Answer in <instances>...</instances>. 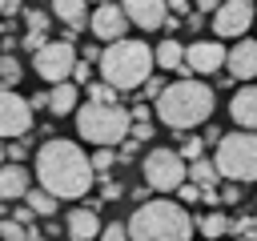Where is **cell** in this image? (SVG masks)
Returning a JSON list of instances; mask_svg holds the SVG:
<instances>
[{
    "instance_id": "obj_1",
    "label": "cell",
    "mask_w": 257,
    "mask_h": 241,
    "mask_svg": "<svg viewBox=\"0 0 257 241\" xmlns=\"http://www.w3.org/2000/svg\"><path fill=\"white\" fill-rule=\"evenodd\" d=\"M92 161L88 153L76 145V141H64V137H52L36 149V181L40 189H48L56 201H76L92 189Z\"/></svg>"
},
{
    "instance_id": "obj_2",
    "label": "cell",
    "mask_w": 257,
    "mask_h": 241,
    "mask_svg": "<svg viewBox=\"0 0 257 241\" xmlns=\"http://www.w3.org/2000/svg\"><path fill=\"white\" fill-rule=\"evenodd\" d=\"M213 104H217V96H213V88L205 80L181 76V80L165 84V92L153 100V112H157V120L165 129L189 133V129H197V125H205L213 116Z\"/></svg>"
},
{
    "instance_id": "obj_3",
    "label": "cell",
    "mask_w": 257,
    "mask_h": 241,
    "mask_svg": "<svg viewBox=\"0 0 257 241\" xmlns=\"http://www.w3.org/2000/svg\"><path fill=\"white\" fill-rule=\"evenodd\" d=\"M124 225H128V241H189L197 229L189 209L181 201H165V197L137 205Z\"/></svg>"
},
{
    "instance_id": "obj_4",
    "label": "cell",
    "mask_w": 257,
    "mask_h": 241,
    "mask_svg": "<svg viewBox=\"0 0 257 241\" xmlns=\"http://www.w3.org/2000/svg\"><path fill=\"white\" fill-rule=\"evenodd\" d=\"M100 80H108L116 92H128V88H141L149 76H153V68H157V60H153V48L145 44V40H112V44H104L100 48Z\"/></svg>"
},
{
    "instance_id": "obj_5",
    "label": "cell",
    "mask_w": 257,
    "mask_h": 241,
    "mask_svg": "<svg viewBox=\"0 0 257 241\" xmlns=\"http://www.w3.org/2000/svg\"><path fill=\"white\" fill-rule=\"evenodd\" d=\"M128 129H133V116H128V108H120L116 100L112 104H100V100H84V104H76V133H80V141H88V145H108V149H116L124 137H128Z\"/></svg>"
},
{
    "instance_id": "obj_6",
    "label": "cell",
    "mask_w": 257,
    "mask_h": 241,
    "mask_svg": "<svg viewBox=\"0 0 257 241\" xmlns=\"http://www.w3.org/2000/svg\"><path fill=\"white\" fill-rule=\"evenodd\" d=\"M217 173L225 181H257V133L249 129H237V133H225L221 145H217V157H213Z\"/></svg>"
},
{
    "instance_id": "obj_7",
    "label": "cell",
    "mask_w": 257,
    "mask_h": 241,
    "mask_svg": "<svg viewBox=\"0 0 257 241\" xmlns=\"http://www.w3.org/2000/svg\"><path fill=\"white\" fill-rule=\"evenodd\" d=\"M141 169H145V185L153 193H177L189 181V161L177 149H149Z\"/></svg>"
},
{
    "instance_id": "obj_8",
    "label": "cell",
    "mask_w": 257,
    "mask_h": 241,
    "mask_svg": "<svg viewBox=\"0 0 257 241\" xmlns=\"http://www.w3.org/2000/svg\"><path fill=\"white\" fill-rule=\"evenodd\" d=\"M72 64H76V48H72V40H48L44 48L32 52V68H36V76L48 80V84L72 80Z\"/></svg>"
},
{
    "instance_id": "obj_9",
    "label": "cell",
    "mask_w": 257,
    "mask_h": 241,
    "mask_svg": "<svg viewBox=\"0 0 257 241\" xmlns=\"http://www.w3.org/2000/svg\"><path fill=\"white\" fill-rule=\"evenodd\" d=\"M32 104L24 96H16V88H0V137L16 141L32 133Z\"/></svg>"
},
{
    "instance_id": "obj_10",
    "label": "cell",
    "mask_w": 257,
    "mask_h": 241,
    "mask_svg": "<svg viewBox=\"0 0 257 241\" xmlns=\"http://www.w3.org/2000/svg\"><path fill=\"white\" fill-rule=\"evenodd\" d=\"M225 44L221 40H193V44H185V68H181V76H213V72H221L225 68Z\"/></svg>"
},
{
    "instance_id": "obj_11",
    "label": "cell",
    "mask_w": 257,
    "mask_h": 241,
    "mask_svg": "<svg viewBox=\"0 0 257 241\" xmlns=\"http://www.w3.org/2000/svg\"><path fill=\"white\" fill-rule=\"evenodd\" d=\"M253 28V0H221L213 12V32L221 40H241Z\"/></svg>"
},
{
    "instance_id": "obj_12",
    "label": "cell",
    "mask_w": 257,
    "mask_h": 241,
    "mask_svg": "<svg viewBox=\"0 0 257 241\" xmlns=\"http://www.w3.org/2000/svg\"><path fill=\"white\" fill-rule=\"evenodd\" d=\"M88 28H92L96 40L112 44V40H124V32H128V16H124L120 4L108 0V4H96V8L88 12Z\"/></svg>"
},
{
    "instance_id": "obj_13",
    "label": "cell",
    "mask_w": 257,
    "mask_h": 241,
    "mask_svg": "<svg viewBox=\"0 0 257 241\" xmlns=\"http://www.w3.org/2000/svg\"><path fill=\"white\" fill-rule=\"evenodd\" d=\"M225 68H229V76H233V80H241V84L257 80V40L241 36V40L229 48V56H225Z\"/></svg>"
},
{
    "instance_id": "obj_14",
    "label": "cell",
    "mask_w": 257,
    "mask_h": 241,
    "mask_svg": "<svg viewBox=\"0 0 257 241\" xmlns=\"http://www.w3.org/2000/svg\"><path fill=\"white\" fill-rule=\"evenodd\" d=\"M120 8L128 16V24H137L145 32L165 28V20H169V4L165 0H120Z\"/></svg>"
},
{
    "instance_id": "obj_15",
    "label": "cell",
    "mask_w": 257,
    "mask_h": 241,
    "mask_svg": "<svg viewBox=\"0 0 257 241\" xmlns=\"http://www.w3.org/2000/svg\"><path fill=\"white\" fill-rule=\"evenodd\" d=\"M229 116H233V125L257 133V84H241V88L233 92V100H229Z\"/></svg>"
},
{
    "instance_id": "obj_16",
    "label": "cell",
    "mask_w": 257,
    "mask_h": 241,
    "mask_svg": "<svg viewBox=\"0 0 257 241\" xmlns=\"http://www.w3.org/2000/svg\"><path fill=\"white\" fill-rule=\"evenodd\" d=\"M64 233H68L72 241H96V237H100V217H96V209H88V205L72 209V213L64 217Z\"/></svg>"
},
{
    "instance_id": "obj_17",
    "label": "cell",
    "mask_w": 257,
    "mask_h": 241,
    "mask_svg": "<svg viewBox=\"0 0 257 241\" xmlns=\"http://www.w3.org/2000/svg\"><path fill=\"white\" fill-rule=\"evenodd\" d=\"M32 189V177L24 165H0V201H24V193Z\"/></svg>"
},
{
    "instance_id": "obj_18",
    "label": "cell",
    "mask_w": 257,
    "mask_h": 241,
    "mask_svg": "<svg viewBox=\"0 0 257 241\" xmlns=\"http://www.w3.org/2000/svg\"><path fill=\"white\" fill-rule=\"evenodd\" d=\"M76 100H80V84H72V80H60V84L48 88V112H52V116L76 112Z\"/></svg>"
},
{
    "instance_id": "obj_19",
    "label": "cell",
    "mask_w": 257,
    "mask_h": 241,
    "mask_svg": "<svg viewBox=\"0 0 257 241\" xmlns=\"http://www.w3.org/2000/svg\"><path fill=\"white\" fill-rule=\"evenodd\" d=\"M52 16L60 24H68L76 36L80 28H88V0H52Z\"/></svg>"
},
{
    "instance_id": "obj_20",
    "label": "cell",
    "mask_w": 257,
    "mask_h": 241,
    "mask_svg": "<svg viewBox=\"0 0 257 241\" xmlns=\"http://www.w3.org/2000/svg\"><path fill=\"white\" fill-rule=\"evenodd\" d=\"M153 60H157L161 72H181L185 68V44L181 40H161L153 48Z\"/></svg>"
},
{
    "instance_id": "obj_21",
    "label": "cell",
    "mask_w": 257,
    "mask_h": 241,
    "mask_svg": "<svg viewBox=\"0 0 257 241\" xmlns=\"http://www.w3.org/2000/svg\"><path fill=\"white\" fill-rule=\"evenodd\" d=\"M193 225L201 229V237H205V241H217V237L233 233V221H229L225 213H205V217H197Z\"/></svg>"
},
{
    "instance_id": "obj_22",
    "label": "cell",
    "mask_w": 257,
    "mask_h": 241,
    "mask_svg": "<svg viewBox=\"0 0 257 241\" xmlns=\"http://www.w3.org/2000/svg\"><path fill=\"white\" fill-rule=\"evenodd\" d=\"M189 181H193V185H201V189H217L221 173H217V165H213V161L197 157V161H189Z\"/></svg>"
},
{
    "instance_id": "obj_23",
    "label": "cell",
    "mask_w": 257,
    "mask_h": 241,
    "mask_svg": "<svg viewBox=\"0 0 257 241\" xmlns=\"http://www.w3.org/2000/svg\"><path fill=\"white\" fill-rule=\"evenodd\" d=\"M24 205H28L36 217H52V213H56V197H52L48 189H28V193H24Z\"/></svg>"
},
{
    "instance_id": "obj_24",
    "label": "cell",
    "mask_w": 257,
    "mask_h": 241,
    "mask_svg": "<svg viewBox=\"0 0 257 241\" xmlns=\"http://www.w3.org/2000/svg\"><path fill=\"white\" fill-rule=\"evenodd\" d=\"M20 76H24L20 60H16L12 52H4V56H0V88H16V84H20Z\"/></svg>"
},
{
    "instance_id": "obj_25",
    "label": "cell",
    "mask_w": 257,
    "mask_h": 241,
    "mask_svg": "<svg viewBox=\"0 0 257 241\" xmlns=\"http://www.w3.org/2000/svg\"><path fill=\"white\" fill-rule=\"evenodd\" d=\"M0 241H28V225H20L16 217L0 221Z\"/></svg>"
},
{
    "instance_id": "obj_26",
    "label": "cell",
    "mask_w": 257,
    "mask_h": 241,
    "mask_svg": "<svg viewBox=\"0 0 257 241\" xmlns=\"http://www.w3.org/2000/svg\"><path fill=\"white\" fill-rule=\"evenodd\" d=\"M88 100H100V104H112V100H116V88H112L108 80H96V84H88Z\"/></svg>"
},
{
    "instance_id": "obj_27",
    "label": "cell",
    "mask_w": 257,
    "mask_h": 241,
    "mask_svg": "<svg viewBox=\"0 0 257 241\" xmlns=\"http://www.w3.org/2000/svg\"><path fill=\"white\" fill-rule=\"evenodd\" d=\"M177 153H181V157H185V161H197V157H201V153H205V137H185V141H181V149H177Z\"/></svg>"
},
{
    "instance_id": "obj_28",
    "label": "cell",
    "mask_w": 257,
    "mask_h": 241,
    "mask_svg": "<svg viewBox=\"0 0 257 241\" xmlns=\"http://www.w3.org/2000/svg\"><path fill=\"white\" fill-rule=\"evenodd\" d=\"M88 161H92V169H96V173H108V169H112V161H116V153H112L108 145H100V149H96Z\"/></svg>"
},
{
    "instance_id": "obj_29",
    "label": "cell",
    "mask_w": 257,
    "mask_h": 241,
    "mask_svg": "<svg viewBox=\"0 0 257 241\" xmlns=\"http://www.w3.org/2000/svg\"><path fill=\"white\" fill-rule=\"evenodd\" d=\"M96 241H128V225H124V221L100 225V237H96Z\"/></svg>"
},
{
    "instance_id": "obj_30",
    "label": "cell",
    "mask_w": 257,
    "mask_h": 241,
    "mask_svg": "<svg viewBox=\"0 0 257 241\" xmlns=\"http://www.w3.org/2000/svg\"><path fill=\"white\" fill-rule=\"evenodd\" d=\"M24 20H28V32H48V12L28 8V12H24Z\"/></svg>"
},
{
    "instance_id": "obj_31",
    "label": "cell",
    "mask_w": 257,
    "mask_h": 241,
    "mask_svg": "<svg viewBox=\"0 0 257 241\" xmlns=\"http://www.w3.org/2000/svg\"><path fill=\"white\" fill-rule=\"evenodd\" d=\"M233 233L237 237H257V213H245L241 221H233Z\"/></svg>"
},
{
    "instance_id": "obj_32",
    "label": "cell",
    "mask_w": 257,
    "mask_h": 241,
    "mask_svg": "<svg viewBox=\"0 0 257 241\" xmlns=\"http://www.w3.org/2000/svg\"><path fill=\"white\" fill-rule=\"evenodd\" d=\"M201 193H205V189H201V185H193V181H185V185L177 189V197H181V205H197V201H201Z\"/></svg>"
},
{
    "instance_id": "obj_33",
    "label": "cell",
    "mask_w": 257,
    "mask_h": 241,
    "mask_svg": "<svg viewBox=\"0 0 257 241\" xmlns=\"http://www.w3.org/2000/svg\"><path fill=\"white\" fill-rule=\"evenodd\" d=\"M157 129H153V120H133V129H128V137H137V141H149Z\"/></svg>"
},
{
    "instance_id": "obj_34",
    "label": "cell",
    "mask_w": 257,
    "mask_h": 241,
    "mask_svg": "<svg viewBox=\"0 0 257 241\" xmlns=\"http://www.w3.org/2000/svg\"><path fill=\"white\" fill-rule=\"evenodd\" d=\"M4 149H8V161H16V165L28 157V145H24V137H16V141H12V145H4Z\"/></svg>"
},
{
    "instance_id": "obj_35",
    "label": "cell",
    "mask_w": 257,
    "mask_h": 241,
    "mask_svg": "<svg viewBox=\"0 0 257 241\" xmlns=\"http://www.w3.org/2000/svg\"><path fill=\"white\" fill-rule=\"evenodd\" d=\"M48 44V32H24V48L28 52H36V48H44Z\"/></svg>"
},
{
    "instance_id": "obj_36",
    "label": "cell",
    "mask_w": 257,
    "mask_h": 241,
    "mask_svg": "<svg viewBox=\"0 0 257 241\" xmlns=\"http://www.w3.org/2000/svg\"><path fill=\"white\" fill-rule=\"evenodd\" d=\"M88 76H92V64H84V60H76V64H72V84H84Z\"/></svg>"
},
{
    "instance_id": "obj_37",
    "label": "cell",
    "mask_w": 257,
    "mask_h": 241,
    "mask_svg": "<svg viewBox=\"0 0 257 241\" xmlns=\"http://www.w3.org/2000/svg\"><path fill=\"white\" fill-rule=\"evenodd\" d=\"M141 88H145V96H153V100H157V96L165 92V84H161V76H149V80H145Z\"/></svg>"
},
{
    "instance_id": "obj_38",
    "label": "cell",
    "mask_w": 257,
    "mask_h": 241,
    "mask_svg": "<svg viewBox=\"0 0 257 241\" xmlns=\"http://www.w3.org/2000/svg\"><path fill=\"white\" fill-rule=\"evenodd\" d=\"M137 153H141V141H137V137H124V141H120V157L128 161V157H137Z\"/></svg>"
},
{
    "instance_id": "obj_39",
    "label": "cell",
    "mask_w": 257,
    "mask_h": 241,
    "mask_svg": "<svg viewBox=\"0 0 257 241\" xmlns=\"http://www.w3.org/2000/svg\"><path fill=\"white\" fill-rule=\"evenodd\" d=\"M100 197H104V201H120V197H124V185H116V181H108V185L100 189Z\"/></svg>"
},
{
    "instance_id": "obj_40",
    "label": "cell",
    "mask_w": 257,
    "mask_h": 241,
    "mask_svg": "<svg viewBox=\"0 0 257 241\" xmlns=\"http://www.w3.org/2000/svg\"><path fill=\"white\" fill-rule=\"evenodd\" d=\"M221 201H225V205H237V201H241V189H237V181H229V185L221 189Z\"/></svg>"
},
{
    "instance_id": "obj_41",
    "label": "cell",
    "mask_w": 257,
    "mask_h": 241,
    "mask_svg": "<svg viewBox=\"0 0 257 241\" xmlns=\"http://www.w3.org/2000/svg\"><path fill=\"white\" fill-rule=\"evenodd\" d=\"M128 116H133V120H149V116H153V108H149V104H133V108H128Z\"/></svg>"
},
{
    "instance_id": "obj_42",
    "label": "cell",
    "mask_w": 257,
    "mask_h": 241,
    "mask_svg": "<svg viewBox=\"0 0 257 241\" xmlns=\"http://www.w3.org/2000/svg\"><path fill=\"white\" fill-rule=\"evenodd\" d=\"M12 217H16L20 225H32V217H36V213H32L28 205H16V213H12Z\"/></svg>"
},
{
    "instance_id": "obj_43",
    "label": "cell",
    "mask_w": 257,
    "mask_h": 241,
    "mask_svg": "<svg viewBox=\"0 0 257 241\" xmlns=\"http://www.w3.org/2000/svg\"><path fill=\"white\" fill-rule=\"evenodd\" d=\"M169 4V12H177V16H189V0H165Z\"/></svg>"
},
{
    "instance_id": "obj_44",
    "label": "cell",
    "mask_w": 257,
    "mask_h": 241,
    "mask_svg": "<svg viewBox=\"0 0 257 241\" xmlns=\"http://www.w3.org/2000/svg\"><path fill=\"white\" fill-rule=\"evenodd\" d=\"M221 137H225L221 129H205V145H221Z\"/></svg>"
},
{
    "instance_id": "obj_45",
    "label": "cell",
    "mask_w": 257,
    "mask_h": 241,
    "mask_svg": "<svg viewBox=\"0 0 257 241\" xmlns=\"http://www.w3.org/2000/svg\"><path fill=\"white\" fill-rule=\"evenodd\" d=\"M128 197H133V201H137V205H145V201H149V185H141V189H133V193H128Z\"/></svg>"
},
{
    "instance_id": "obj_46",
    "label": "cell",
    "mask_w": 257,
    "mask_h": 241,
    "mask_svg": "<svg viewBox=\"0 0 257 241\" xmlns=\"http://www.w3.org/2000/svg\"><path fill=\"white\" fill-rule=\"evenodd\" d=\"M197 8H201V12H209V16H213V12H217V8H221V0H197Z\"/></svg>"
},
{
    "instance_id": "obj_47",
    "label": "cell",
    "mask_w": 257,
    "mask_h": 241,
    "mask_svg": "<svg viewBox=\"0 0 257 241\" xmlns=\"http://www.w3.org/2000/svg\"><path fill=\"white\" fill-rule=\"evenodd\" d=\"M20 12V0H4V16H16Z\"/></svg>"
},
{
    "instance_id": "obj_48",
    "label": "cell",
    "mask_w": 257,
    "mask_h": 241,
    "mask_svg": "<svg viewBox=\"0 0 257 241\" xmlns=\"http://www.w3.org/2000/svg\"><path fill=\"white\" fill-rule=\"evenodd\" d=\"M28 241H44V237L36 233V225H28Z\"/></svg>"
},
{
    "instance_id": "obj_49",
    "label": "cell",
    "mask_w": 257,
    "mask_h": 241,
    "mask_svg": "<svg viewBox=\"0 0 257 241\" xmlns=\"http://www.w3.org/2000/svg\"><path fill=\"white\" fill-rule=\"evenodd\" d=\"M4 161H8V149H4V145H0V165H4Z\"/></svg>"
},
{
    "instance_id": "obj_50",
    "label": "cell",
    "mask_w": 257,
    "mask_h": 241,
    "mask_svg": "<svg viewBox=\"0 0 257 241\" xmlns=\"http://www.w3.org/2000/svg\"><path fill=\"white\" fill-rule=\"evenodd\" d=\"M88 4H108V0H88Z\"/></svg>"
},
{
    "instance_id": "obj_51",
    "label": "cell",
    "mask_w": 257,
    "mask_h": 241,
    "mask_svg": "<svg viewBox=\"0 0 257 241\" xmlns=\"http://www.w3.org/2000/svg\"><path fill=\"white\" fill-rule=\"evenodd\" d=\"M237 241H257V237H237Z\"/></svg>"
},
{
    "instance_id": "obj_52",
    "label": "cell",
    "mask_w": 257,
    "mask_h": 241,
    "mask_svg": "<svg viewBox=\"0 0 257 241\" xmlns=\"http://www.w3.org/2000/svg\"><path fill=\"white\" fill-rule=\"evenodd\" d=\"M0 16H4V0H0Z\"/></svg>"
}]
</instances>
